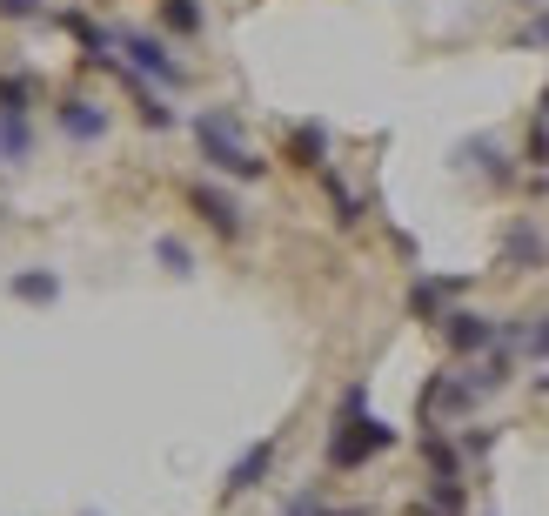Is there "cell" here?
Masks as SVG:
<instances>
[{
    "instance_id": "1",
    "label": "cell",
    "mask_w": 549,
    "mask_h": 516,
    "mask_svg": "<svg viewBox=\"0 0 549 516\" xmlns=\"http://www.w3.org/2000/svg\"><path fill=\"white\" fill-rule=\"evenodd\" d=\"M195 141H201V155L215 161L221 175H235V181H262V168H268V161H262V155H255V148L242 141L235 114H221V108L195 114Z\"/></svg>"
},
{
    "instance_id": "2",
    "label": "cell",
    "mask_w": 549,
    "mask_h": 516,
    "mask_svg": "<svg viewBox=\"0 0 549 516\" xmlns=\"http://www.w3.org/2000/svg\"><path fill=\"white\" fill-rule=\"evenodd\" d=\"M389 443H396V429H389V423H375V416H369V423H362V416H342V436L329 443V463H335V470H355V463L382 456Z\"/></svg>"
},
{
    "instance_id": "3",
    "label": "cell",
    "mask_w": 549,
    "mask_h": 516,
    "mask_svg": "<svg viewBox=\"0 0 549 516\" xmlns=\"http://www.w3.org/2000/svg\"><path fill=\"white\" fill-rule=\"evenodd\" d=\"M121 54H128L134 81H154V88H181V61L154 34H121Z\"/></svg>"
},
{
    "instance_id": "4",
    "label": "cell",
    "mask_w": 549,
    "mask_h": 516,
    "mask_svg": "<svg viewBox=\"0 0 549 516\" xmlns=\"http://www.w3.org/2000/svg\"><path fill=\"white\" fill-rule=\"evenodd\" d=\"M442 336H449V349H462V356L496 349V329H489L483 315H469V309H449V315H442Z\"/></svg>"
},
{
    "instance_id": "5",
    "label": "cell",
    "mask_w": 549,
    "mask_h": 516,
    "mask_svg": "<svg viewBox=\"0 0 549 516\" xmlns=\"http://www.w3.org/2000/svg\"><path fill=\"white\" fill-rule=\"evenodd\" d=\"M188 202H195L201 215H208V222L221 228V235H242V208L228 202V195H221V188H208V181H195V188H188Z\"/></svg>"
},
{
    "instance_id": "6",
    "label": "cell",
    "mask_w": 549,
    "mask_h": 516,
    "mask_svg": "<svg viewBox=\"0 0 549 516\" xmlns=\"http://www.w3.org/2000/svg\"><path fill=\"white\" fill-rule=\"evenodd\" d=\"M61 128L74 141H101V135H108V114L94 108V101H61Z\"/></svg>"
},
{
    "instance_id": "7",
    "label": "cell",
    "mask_w": 549,
    "mask_h": 516,
    "mask_svg": "<svg viewBox=\"0 0 549 516\" xmlns=\"http://www.w3.org/2000/svg\"><path fill=\"white\" fill-rule=\"evenodd\" d=\"M268 463H275V443H255V449H248V456H242V463L228 470V496L255 490V483H262V476H268Z\"/></svg>"
},
{
    "instance_id": "8",
    "label": "cell",
    "mask_w": 549,
    "mask_h": 516,
    "mask_svg": "<svg viewBox=\"0 0 549 516\" xmlns=\"http://www.w3.org/2000/svg\"><path fill=\"white\" fill-rule=\"evenodd\" d=\"M34 155V128L27 114H0V161H27Z\"/></svg>"
},
{
    "instance_id": "9",
    "label": "cell",
    "mask_w": 549,
    "mask_h": 516,
    "mask_svg": "<svg viewBox=\"0 0 549 516\" xmlns=\"http://www.w3.org/2000/svg\"><path fill=\"white\" fill-rule=\"evenodd\" d=\"M288 155L302 161V168H322V155H329V128H315V121H302V128L288 135Z\"/></svg>"
},
{
    "instance_id": "10",
    "label": "cell",
    "mask_w": 549,
    "mask_h": 516,
    "mask_svg": "<svg viewBox=\"0 0 549 516\" xmlns=\"http://www.w3.org/2000/svg\"><path fill=\"white\" fill-rule=\"evenodd\" d=\"M449 295H462V282H416V289H409V309H416L422 322H442V302H449Z\"/></svg>"
},
{
    "instance_id": "11",
    "label": "cell",
    "mask_w": 549,
    "mask_h": 516,
    "mask_svg": "<svg viewBox=\"0 0 549 516\" xmlns=\"http://www.w3.org/2000/svg\"><path fill=\"white\" fill-rule=\"evenodd\" d=\"M7 289L21 295V302H54V295H61V282H54V275H47V269H27V275H14Z\"/></svg>"
},
{
    "instance_id": "12",
    "label": "cell",
    "mask_w": 549,
    "mask_h": 516,
    "mask_svg": "<svg viewBox=\"0 0 549 516\" xmlns=\"http://www.w3.org/2000/svg\"><path fill=\"white\" fill-rule=\"evenodd\" d=\"M34 101V74H0V114H27Z\"/></svg>"
},
{
    "instance_id": "13",
    "label": "cell",
    "mask_w": 549,
    "mask_h": 516,
    "mask_svg": "<svg viewBox=\"0 0 549 516\" xmlns=\"http://www.w3.org/2000/svg\"><path fill=\"white\" fill-rule=\"evenodd\" d=\"M503 342L523 356H549V315H536V329H503Z\"/></svg>"
},
{
    "instance_id": "14",
    "label": "cell",
    "mask_w": 549,
    "mask_h": 516,
    "mask_svg": "<svg viewBox=\"0 0 549 516\" xmlns=\"http://www.w3.org/2000/svg\"><path fill=\"white\" fill-rule=\"evenodd\" d=\"M161 21L175 34H201V0H161Z\"/></svg>"
},
{
    "instance_id": "15",
    "label": "cell",
    "mask_w": 549,
    "mask_h": 516,
    "mask_svg": "<svg viewBox=\"0 0 549 516\" xmlns=\"http://www.w3.org/2000/svg\"><path fill=\"white\" fill-rule=\"evenodd\" d=\"M503 255H509V262H543V235H536V228H509Z\"/></svg>"
},
{
    "instance_id": "16",
    "label": "cell",
    "mask_w": 549,
    "mask_h": 516,
    "mask_svg": "<svg viewBox=\"0 0 549 516\" xmlns=\"http://www.w3.org/2000/svg\"><path fill=\"white\" fill-rule=\"evenodd\" d=\"M329 195H335V222H342V228H355V222H362V202H355V195H349V188H342L335 175H329Z\"/></svg>"
},
{
    "instance_id": "17",
    "label": "cell",
    "mask_w": 549,
    "mask_h": 516,
    "mask_svg": "<svg viewBox=\"0 0 549 516\" xmlns=\"http://www.w3.org/2000/svg\"><path fill=\"white\" fill-rule=\"evenodd\" d=\"M154 255H161V262H168L175 275H188V269H195V262H188V248H181L175 235H161V242H154Z\"/></svg>"
},
{
    "instance_id": "18",
    "label": "cell",
    "mask_w": 549,
    "mask_h": 516,
    "mask_svg": "<svg viewBox=\"0 0 549 516\" xmlns=\"http://www.w3.org/2000/svg\"><path fill=\"white\" fill-rule=\"evenodd\" d=\"M543 41H549V7H543V14H536V21L523 27V34H516V47H543Z\"/></svg>"
},
{
    "instance_id": "19",
    "label": "cell",
    "mask_w": 549,
    "mask_h": 516,
    "mask_svg": "<svg viewBox=\"0 0 549 516\" xmlns=\"http://www.w3.org/2000/svg\"><path fill=\"white\" fill-rule=\"evenodd\" d=\"M41 14V0H0V21H34Z\"/></svg>"
}]
</instances>
